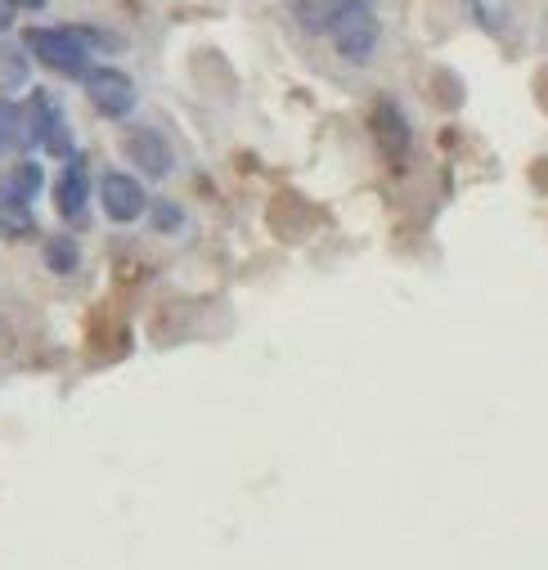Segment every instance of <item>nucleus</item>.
Returning <instances> with one entry per match:
<instances>
[{
    "mask_svg": "<svg viewBox=\"0 0 548 570\" xmlns=\"http://www.w3.org/2000/svg\"><path fill=\"white\" fill-rule=\"evenodd\" d=\"M28 50L55 68L59 77H81L90 72V46L77 37V28H32L28 32Z\"/></svg>",
    "mask_w": 548,
    "mask_h": 570,
    "instance_id": "nucleus-1",
    "label": "nucleus"
},
{
    "mask_svg": "<svg viewBox=\"0 0 548 570\" xmlns=\"http://www.w3.org/2000/svg\"><path fill=\"white\" fill-rule=\"evenodd\" d=\"M333 46H337V55L342 59H351V63H364L373 50H378V14L369 10V0H342V10H337V19H333Z\"/></svg>",
    "mask_w": 548,
    "mask_h": 570,
    "instance_id": "nucleus-2",
    "label": "nucleus"
},
{
    "mask_svg": "<svg viewBox=\"0 0 548 570\" xmlns=\"http://www.w3.org/2000/svg\"><path fill=\"white\" fill-rule=\"evenodd\" d=\"M23 135H28V145H46V154H55V158H72V139H68V126H63V112L46 90L32 95L28 117H23Z\"/></svg>",
    "mask_w": 548,
    "mask_h": 570,
    "instance_id": "nucleus-3",
    "label": "nucleus"
},
{
    "mask_svg": "<svg viewBox=\"0 0 548 570\" xmlns=\"http://www.w3.org/2000/svg\"><path fill=\"white\" fill-rule=\"evenodd\" d=\"M86 99L95 104L99 117L121 121V117H130V108H135V81H130L121 68H90V72H86Z\"/></svg>",
    "mask_w": 548,
    "mask_h": 570,
    "instance_id": "nucleus-4",
    "label": "nucleus"
},
{
    "mask_svg": "<svg viewBox=\"0 0 548 570\" xmlns=\"http://www.w3.org/2000/svg\"><path fill=\"white\" fill-rule=\"evenodd\" d=\"M99 203H104L108 220L130 225V220H140V216H145L149 194H145V185L135 180V176H126V171H108V176L99 180Z\"/></svg>",
    "mask_w": 548,
    "mask_h": 570,
    "instance_id": "nucleus-5",
    "label": "nucleus"
},
{
    "mask_svg": "<svg viewBox=\"0 0 548 570\" xmlns=\"http://www.w3.org/2000/svg\"><path fill=\"white\" fill-rule=\"evenodd\" d=\"M121 149H126V158L140 167L145 176H167V171H172V145H167V139H163L154 126H135V130H126Z\"/></svg>",
    "mask_w": 548,
    "mask_h": 570,
    "instance_id": "nucleus-6",
    "label": "nucleus"
},
{
    "mask_svg": "<svg viewBox=\"0 0 548 570\" xmlns=\"http://www.w3.org/2000/svg\"><path fill=\"white\" fill-rule=\"evenodd\" d=\"M86 198H90V171H86V158L72 154L68 167L59 171V185H55V207L63 220H77L86 212Z\"/></svg>",
    "mask_w": 548,
    "mask_h": 570,
    "instance_id": "nucleus-7",
    "label": "nucleus"
},
{
    "mask_svg": "<svg viewBox=\"0 0 548 570\" xmlns=\"http://www.w3.org/2000/svg\"><path fill=\"white\" fill-rule=\"evenodd\" d=\"M373 130H378V145H382V154L386 158H404L409 154V121L400 117V108L391 104V99H378V108H373Z\"/></svg>",
    "mask_w": 548,
    "mask_h": 570,
    "instance_id": "nucleus-8",
    "label": "nucleus"
},
{
    "mask_svg": "<svg viewBox=\"0 0 548 570\" xmlns=\"http://www.w3.org/2000/svg\"><path fill=\"white\" fill-rule=\"evenodd\" d=\"M342 10V0H293V14L306 32H329Z\"/></svg>",
    "mask_w": 548,
    "mask_h": 570,
    "instance_id": "nucleus-9",
    "label": "nucleus"
},
{
    "mask_svg": "<svg viewBox=\"0 0 548 570\" xmlns=\"http://www.w3.org/2000/svg\"><path fill=\"white\" fill-rule=\"evenodd\" d=\"M37 189H41V167H37V163L14 167L10 180H6V198H14V203H32Z\"/></svg>",
    "mask_w": 548,
    "mask_h": 570,
    "instance_id": "nucleus-10",
    "label": "nucleus"
},
{
    "mask_svg": "<svg viewBox=\"0 0 548 570\" xmlns=\"http://www.w3.org/2000/svg\"><path fill=\"white\" fill-rule=\"evenodd\" d=\"M0 234H6V238H23V234H32V212H28V203L0 198Z\"/></svg>",
    "mask_w": 548,
    "mask_h": 570,
    "instance_id": "nucleus-11",
    "label": "nucleus"
},
{
    "mask_svg": "<svg viewBox=\"0 0 548 570\" xmlns=\"http://www.w3.org/2000/svg\"><path fill=\"white\" fill-rule=\"evenodd\" d=\"M28 81V59L23 50H0V90H19Z\"/></svg>",
    "mask_w": 548,
    "mask_h": 570,
    "instance_id": "nucleus-12",
    "label": "nucleus"
},
{
    "mask_svg": "<svg viewBox=\"0 0 548 570\" xmlns=\"http://www.w3.org/2000/svg\"><path fill=\"white\" fill-rule=\"evenodd\" d=\"M46 265H50L55 274H72V269H77V243L63 238V234L50 238V243H46Z\"/></svg>",
    "mask_w": 548,
    "mask_h": 570,
    "instance_id": "nucleus-13",
    "label": "nucleus"
},
{
    "mask_svg": "<svg viewBox=\"0 0 548 570\" xmlns=\"http://www.w3.org/2000/svg\"><path fill=\"white\" fill-rule=\"evenodd\" d=\"M19 135H23V112L10 99H0V154H6Z\"/></svg>",
    "mask_w": 548,
    "mask_h": 570,
    "instance_id": "nucleus-14",
    "label": "nucleus"
},
{
    "mask_svg": "<svg viewBox=\"0 0 548 570\" xmlns=\"http://www.w3.org/2000/svg\"><path fill=\"white\" fill-rule=\"evenodd\" d=\"M154 225L167 234V229H180V207L176 203H158L154 207Z\"/></svg>",
    "mask_w": 548,
    "mask_h": 570,
    "instance_id": "nucleus-15",
    "label": "nucleus"
},
{
    "mask_svg": "<svg viewBox=\"0 0 548 570\" xmlns=\"http://www.w3.org/2000/svg\"><path fill=\"white\" fill-rule=\"evenodd\" d=\"M14 14H19V0H0V32L14 28Z\"/></svg>",
    "mask_w": 548,
    "mask_h": 570,
    "instance_id": "nucleus-16",
    "label": "nucleus"
}]
</instances>
